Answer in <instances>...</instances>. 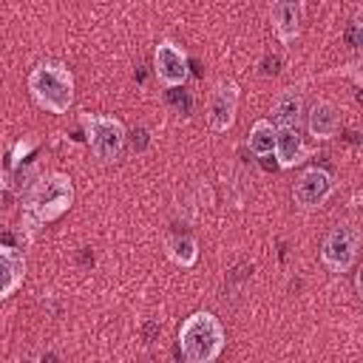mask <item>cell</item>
Instances as JSON below:
<instances>
[{
  "label": "cell",
  "instance_id": "4fadbf2b",
  "mask_svg": "<svg viewBox=\"0 0 363 363\" xmlns=\"http://www.w3.org/2000/svg\"><path fill=\"white\" fill-rule=\"evenodd\" d=\"M278 167L289 170L298 167L303 159H309V147L303 145V136L298 133V128H275V147H272Z\"/></svg>",
  "mask_w": 363,
  "mask_h": 363
},
{
  "label": "cell",
  "instance_id": "8fae6325",
  "mask_svg": "<svg viewBox=\"0 0 363 363\" xmlns=\"http://www.w3.org/2000/svg\"><path fill=\"white\" fill-rule=\"evenodd\" d=\"M272 125L275 128H298L301 116H303V91L301 85H286L284 91H278V96L272 99Z\"/></svg>",
  "mask_w": 363,
  "mask_h": 363
},
{
  "label": "cell",
  "instance_id": "2e32d148",
  "mask_svg": "<svg viewBox=\"0 0 363 363\" xmlns=\"http://www.w3.org/2000/svg\"><path fill=\"white\" fill-rule=\"evenodd\" d=\"M128 139H130V147H133V150H142L145 142H147V130H145V128H133V130L128 133Z\"/></svg>",
  "mask_w": 363,
  "mask_h": 363
},
{
  "label": "cell",
  "instance_id": "5b68a950",
  "mask_svg": "<svg viewBox=\"0 0 363 363\" xmlns=\"http://www.w3.org/2000/svg\"><path fill=\"white\" fill-rule=\"evenodd\" d=\"M357 252H360V230H357L354 221L335 224L326 233L323 244H320V261H323V267L329 272H337V275H343V272H349L354 267Z\"/></svg>",
  "mask_w": 363,
  "mask_h": 363
},
{
  "label": "cell",
  "instance_id": "8992f818",
  "mask_svg": "<svg viewBox=\"0 0 363 363\" xmlns=\"http://www.w3.org/2000/svg\"><path fill=\"white\" fill-rule=\"evenodd\" d=\"M335 193V176L323 167H306L292 184V201L298 210H320Z\"/></svg>",
  "mask_w": 363,
  "mask_h": 363
},
{
  "label": "cell",
  "instance_id": "3957f363",
  "mask_svg": "<svg viewBox=\"0 0 363 363\" xmlns=\"http://www.w3.org/2000/svg\"><path fill=\"white\" fill-rule=\"evenodd\" d=\"M26 85L34 102L48 113H68V108L74 105V74L62 62H37L28 71Z\"/></svg>",
  "mask_w": 363,
  "mask_h": 363
},
{
  "label": "cell",
  "instance_id": "e0dca14e",
  "mask_svg": "<svg viewBox=\"0 0 363 363\" xmlns=\"http://www.w3.org/2000/svg\"><path fill=\"white\" fill-rule=\"evenodd\" d=\"M346 43L352 45V48H357L360 45V23H357V17L349 23V28H346Z\"/></svg>",
  "mask_w": 363,
  "mask_h": 363
},
{
  "label": "cell",
  "instance_id": "9c48e42d",
  "mask_svg": "<svg viewBox=\"0 0 363 363\" xmlns=\"http://www.w3.org/2000/svg\"><path fill=\"white\" fill-rule=\"evenodd\" d=\"M269 23L281 43H295L303 28V0H269Z\"/></svg>",
  "mask_w": 363,
  "mask_h": 363
},
{
  "label": "cell",
  "instance_id": "5bb4252c",
  "mask_svg": "<svg viewBox=\"0 0 363 363\" xmlns=\"http://www.w3.org/2000/svg\"><path fill=\"white\" fill-rule=\"evenodd\" d=\"M164 252L179 267H193L199 261V241L193 235H173L164 244Z\"/></svg>",
  "mask_w": 363,
  "mask_h": 363
},
{
  "label": "cell",
  "instance_id": "7c38bea8",
  "mask_svg": "<svg viewBox=\"0 0 363 363\" xmlns=\"http://www.w3.org/2000/svg\"><path fill=\"white\" fill-rule=\"evenodd\" d=\"M306 128H309V136H315L318 142L335 139L337 130H340V113H337V108L329 99H315L309 105V111H306Z\"/></svg>",
  "mask_w": 363,
  "mask_h": 363
},
{
  "label": "cell",
  "instance_id": "277c9868",
  "mask_svg": "<svg viewBox=\"0 0 363 363\" xmlns=\"http://www.w3.org/2000/svg\"><path fill=\"white\" fill-rule=\"evenodd\" d=\"M79 122L91 153L102 164H113L122 159V150L128 145V128L122 125V119L108 113H79Z\"/></svg>",
  "mask_w": 363,
  "mask_h": 363
},
{
  "label": "cell",
  "instance_id": "6da1fadb",
  "mask_svg": "<svg viewBox=\"0 0 363 363\" xmlns=\"http://www.w3.org/2000/svg\"><path fill=\"white\" fill-rule=\"evenodd\" d=\"M74 196L77 193H74L71 176H65L60 170L37 176L23 196V230L28 233V238L43 224H51L60 216H65L74 204Z\"/></svg>",
  "mask_w": 363,
  "mask_h": 363
},
{
  "label": "cell",
  "instance_id": "ac0fdd59",
  "mask_svg": "<svg viewBox=\"0 0 363 363\" xmlns=\"http://www.w3.org/2000/svg\"><path fill=\"white\" fill-rule=\"evenodd\" d=\"M156 332H162L156 323H147L145 326V343H153V337H156Z\"/></svg>",
  "mask_w": 363,
  "mask_h": 363
},
{
  "label": "cell",
  "instance_id": "ba28073f",
  "mask_svg": "<svg viewBox=\"0 0 363 363\" xmlns=\"http://www.w3.org/2000/svg\"><path fill=\"white\" fill-rule=\"evenodd\" d=\"M238 99H241V88L233 77H224L213 85L210 99H207V125L216 133H224L233 128L235 113H238Z\"/></svg>",
  "mask_w": 363,
  "mask_h": 363
},
{
  "label": "cell",
  "instance_id": "30bf717a",
  "mask_svg": "<svg viewBox=\"0 0 363 363\" xmlns=\"http://www.w3.org/2000/svg\"><path fill=\"white\" fill-rule=\"evenodd\" d=\"M26 269H28L26 255H23L17 247H6V244H0V301L11 298V295L23 286V281H26Z\"/></svg>",
  "mask_w": 363,
  "mask_h": 363
},
{
  "label": "cell",
  "instance_id": "9a60e30c",
  "mask_svg": "<svg viewBox=\"0 0 363 363\" xmlns=\"http://www.w3.org/2000/svg\"><path fill=\"white\" fill-rule=\"evenodd\" d=\"M247 147H250L255 156H269L272 147H275V125H272L269 119L252 122L250 136H247Z\"/></svg>",
  "mask_w": 363,
  "mask_h": 363
},
{
  "label": "cell",
  "instance_id": "52a82bcc",
  "mask_svg": "<svg viewBox=\"0 0 363 363\" xmlns=\"http://www.w3.org/2000/svg\"><path fill=\"white\" fill-rule=\"evenodd\" d=\"M153 74L164 88H182L190 77L187 51L176 40H159L153 48Z\"/></svg>",
  "mask_w": 363,
  "mask_h": 363
},
{
  "label": "cell",
  "instance_id": "7a4b0ae2",
  "mask_svg": "<svg viewBox=\"0 0 363 363\" xmlns=\"http://www.w3.org/2000/svg\"><path fill=\"white\" fill-rule=\"evenodd\" d=\"M227 343V332L213 312H193L179 326V352L187 363H213Z\"/></svg>",
  "mask_w": 363,
  "mask_h": 363
}]
</instances>
